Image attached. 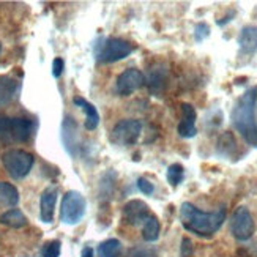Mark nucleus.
Wrapping results in <instances>:
<instances>
[{
    "mask_svg": "<svg viewBox=\"0 0 257 257\" xmlns=\"http://www.w3.org/2000/svg\"><path fill=\"white\" fill-rule=\"evenodd\" d=\"M160 232H161V226L160 221L155 215H150L145 222L142 224V237L145 241H156L160 238Z\"/></svg>",
    "mask_w": 257,
    "mask_h": 257,
    "instance_id": "nucleus-19",
    "label": "nucleus"
},
{
    "mask_svg": "<svg viewBox=\"0 0 257 257\" xmlns=\"http://www.w3.org/2000/svg\"><path fill=\"white\" fill-rule=\"evenodd\" d=\"M150 208L149 205L142 202L139 199H133L123 207V218L128 221V224L131 226H139L144 224L145 219L150 216Z\"/></svg>",
    "mask_w": 257,
    "mask_h": 257,
    "instance_id": "nucleus-10",
    "label": "nucleus"
},
{
    "mask_svg": "<svg viewBox=\"0 0 257 257\" xmlns=\"http://www.w3.org/2000/svg\"><path fill=\"white\" fill-rule=\"evenodd\" d=\"M0 52H2V44H0Z\"/></svg>",
    "mask_w": 257,
    "mask_h": 257,
    "instance_id": "nucleus-30",
    "label": "nucleus"
},
{
    "mask_svg": "<svg viewBox=\"0 0 257 257\" xmlns=\"http://www.w3.org/2000/svg\"><path fill=\"white\" fill-rule=\"evenodd\" d=\"M60 241L59 240H52L48 241L41 249V255L43 257H59L60 255Z\"/></svg>",
    "mask_w": 257,
    "mask_h": 257,
    "instance_id": "nucleus-23",
    "label": "nucleus"
},
{
    "mask_svg": "<svg viewBox=\"0 0 257 257\" xmlns=\"http://www.w3.org/2000/svg\"><path fill=\"white\" fill-rule=\"evenodd\" d=\"M134 51V44L121 38L99 40L95 48V59L99 63H114L126 59Z\"/></svg>",
    "mask_w": 257,
    "mask_h": 257,
    "instance_id": "nucleus-3",
    "label": "nucleus"
},
{
    "mask_svg": "<svg viewBox=\"0 0 257 257\" xmlns=\"http://www.w3.org/2000/svg\"><path fill=\"white\" fill-rule=\"evenodd\" d=\"M145 82H147L150 92L156 96H160L164 88L167 85V68L164 65H153L152 68L149 70V76L147 79H145Z\"/></svg>",
    "mask_w": 257,
    "mask_h": 257,
    "instance_id": "nucleus-13",
    "label": "nucleus"
},
{
    "mask_svg": "<svg viewBox=\"0 0 257 257\" xmlns=\"http://www.w3.org/2000/svg\"><path fill=\"white\" fill-rule=\"evenodd\" d=\"M81 257H93V249H92L90 246L84 248V249H82V254H81Z\"/></svg>",
    "mask_w": 257,
    "mask_h": 257,
    "instance_id": "nucleus-29",
    "label": "nucleus"
},
{
    "mask_svg": "<svg viewBox=\"0 0 257 257\" xmlns=\"http://www.w3.org/2000/svg\"><path fill=\"white\" fill-rule=\"evenodd\" d=\"M142 133V123L136 118H126L121 120L114 126L110 133V141L120 147H130L138 142Z\"/></svg>",
    "mask_w": 257,
    "mask_h": 257,
    "instance_id": "nucleus-7",
    "label": "nucleus"
},
{
    "mask_svg": "<svg viewBox=\"0 0 257 257\" xmlns=\"http://www.w3.org/2000/svg\"><path fill=\"white\" fill-rule=\"evenodd\" d=\"M238 46L243 54L257 52V26H244L238 35Z\"/></svg>",
    "mask_w": 257,
    "mask_h": 257,
    "instance_id": "nucleus-14",
    "label": "nucleus"
},
{
    "mask_svg": "<svg viewBox=\"0 0 257 257\" xmlns=\"http://www.w3.org/2000/svg\"><path fill=\"white\" fill-rule=\"evenodd\" d=\"M208 37H210V26L205 24V22H199L194 29V40L197 43H202Z\"/></svg>",
    "mask_w": 257,
    "mask_h": 257,
    "instance_id": "nucleus-24",
    "label": "nucleus"
},
{
    "mask_svg": "<svg viewBox=\"0 0 257 257\" xmlns=\"http://www.w3.org/2000/svg\"><path fill=\"white\" fill-rule=\"evenodd\" d=\"M32 131H33V123L29 118L0 117V139L2 141L26 142L30 139Z\"/></svg>",
    "mask_w": 257,
    "mask_h": 257,
    "instance_id": "nucleus-6",
    "label": "nucleus"
},
{
    "mask_svg": "<svg viewBox=\"0 0 257 257\" xmlns=\"http://www.w3.org/2000/svg\"><path fill=\"white\" fill-rule=\"evenodd\" d=\"M167 182L171 183V186H178L182 182H183V178H185V169H183V166L182 164H171L169 167H167Z\"/></svg>",
    "mask_w": 257,
    "mask_h": 257,
    "instance_id": "nucleus-21",
    "label": "nucleus"
},
{
    "mask_svg": "<svg viewBox=\"0 0 257 257\" xmlns=\"http://www.w3.org/2000/svg\"><path fill=\"white\" fill-rule=\"evenodd\" d=\"M121 252V243L117 238H109L103 243H99L96 249L98 257H118Z\"/></svg>",
    "mask_w": 257,
    "mask_h": 257,
    "instance_id": "nucleus-20",
    "label": "nucleus"
},
{
    "mask_svg": "<svg viewBox=\"0 0 257 257\" xmlns=\"http://www.w3.org/2000/svg\"><path fill=\"white\" fill-rule=\"evenodd\" d=\"M193 241L189 238H183L182 240V257H193Z\"/></svg>",
    "mask_w": 257,
    "mask_h": 257,
    "instance_id": "nucleus-28",
    "label": "nucleus"
},
{
    "mask_svg": "<svg viewBox=\"0 0 257 257\" xmlns=\"http://www.w3.org/2000/svg\"><path fill=\"white\" fill-rule=\"evenodd\" d=\"M235 150H237V142H235V139H233L232 134L230 133L222 134L219 142H218V152L224 156H230L232 152H235Z\"/></svg>",
    "mask_w": 257,
    "mask_h": 257,
    "instance_id": "nucleus-22",
    "label": "nucleus"
},
{
    "mask_svg": "<svg viewBox=\"0 0 257 257\" xmlns=\"http://www.w3.org/2000/svg\"><path fill=\"white\" fill-rule=\"evenodd\" d=\"M73 101H74L76 106H81L82 110L85 112V123H84L85 130H88V131L96 130V126L99 125V114H98L96 107L92 103H88L87 99L81 98V96H76Z\"/></svg>",
    "mask_w": 257,
    "mask_h": 257,
    "instance_id": "nucleus-15",
    "label": "nucleus"
},
{
    "mask_svg": "<svg viewBox=\"0 0 257 257\" xmlns=\"http://www.w3.org/2000/svg\"><path fill=\"white\" fill-rule=\"evenodd\" d=\"M63 68H65V62H63V59H60V57L54 59V62H52V76L55 77V79H59V77L62 76Z\"/></svg>",
    "mask_w": 257,
    "mask_h": 257,
    "instance_id": "nucleus-27",
    "label": "nucleus"
},
{
    "mask_svg": "<svg viewBox=\"0 0 257 257\" xmlns=\"http://www.w3.org/2000/svg\"><path fill=\"white\" fill-rule=\"evenodd\" d=\"M144 84H145V76L136 68H128L117 77L115 87H117L118 95L128 96L136 90H139L141 87H144Z\"/></svg>",
    "mask_w": 257,
    "mask_h": 257,
    "instance_id": "nucleus-9",
    "label": "nucleus"
},
{
    "mask_svg": "<svg viewBox=\"0 0 257 257\" xmlns=\"http://www.w3.org/2000/svg\"><path fill=\"white\" fill-rule=\"evenodd\" d=\"M232 235L240 241H246L254 233V219L246 207H238L232 215L230 221Z\"/></svg>",
    "mask_w": 257,
    "mask_h": 257,
    "instance_id": "nucleus-8",
    "label": "nucleus"
},
{
    "mask_svg": "<svg viewBox=\"0 0 257 257\" xmlns=\"http://www.w3.org/2000/svg\"><path fill=\"white\" fill-rule=\"evenodd\" d=\"M18 88H19L18 81L11 79L8 76L0 77V106L8 104L11 99L16 96Z\"/></svg>",
    "mask_w": 257,
    "mask_h": 257,
    "instance_id": "nucleus-16",
    "label": "nucleus"
},
{
    "mask_svg": "<svg viewBox=\"0 0 257 257\" xmlns=\"http://www.w3.org/2000/svg\"><path fill=\"white\" fill-rule=\"evenodd\" d=\"M138 188H139V191H141L142 194H147V196L153 194V191H155L153 183H152L150 180H147L145 177H141L139 180H138Z\"/></svg>",
    "mask_w": 257,
    "mask_h": 257,
    "instance_id": "nucleus-26",
    "label": "nucleus"
},
{
    "mask_svg": "<svg viewBox=\"0 0 257 257\" xmlns=\"http://www.w3.org/2000/svg\"><path fill=\"white\" fill-rule=\"evenodd\" d=\"M55 204H57V188L49 186L44 189L40 197V218L46 224H51L54 221Z\"/></svg>",
    "mask_w": 257,
    "mask_h": 257,
    "instance_id": "nucleus-12",
    "label": "nucleus"
},
{
    "mask_svg": "<svg viewBox=\"0 0 257 257\" xmlns=\"http://www.w3.org/2000/svg\"><path fill=\"white\" fill-rule=\"evenodd\" d=\"M19 202V193L16 186L7 182H0V205L15 207Z\"/></svg>",
    "mask_w": 257,
    "mask_h": 257,
    "instance_id": "nucleus-18",
    "label": "nucleus"
},
{
    "mask_svg": "<svg viewBox=\"0 0 257 257\" xmlns=\"http://www.w3.org/2000/svg\"><path fill=\"white\" fill-rule=\"evenodd\" d=\"M180 221L186 230L199 237L210 238L226 221V208L219 207L215 211H202L191 202H183L180 207Z\"/></svg>",
    "mask_w": 257,
    "mask_h": 257,
    "instance_id": "nucleus-1",
    "label": "nucleus"
},
{
    "mask_svg": "<svg viewBox=\"0 0 257 257\" xmlns=\"http://www.w3.org/2000/svg\"><path fill=\"white\" fill-rule=\"evenodd\" d=\"M255 104H257V85L249 87L238 99L232 109L230 120L241 138L252 147H257V120H255Z\"/></svg>",
    "mask_w": 257,
    "mask_h": 257,
    "instance_id": "nucleus-2",
    "label": "nucleus"
},
{
    "mask_svg": "<svg viewBox=\"0 0 257 257\" xmlns=\"http://www.w3.org/2000/svg\"><path fill=\"white\" fill-rule=\"evenodd\" d=\"M0 222H2L4 226H8V227H13V229H21L27 226V218L26 215L22 213L21 210L18 208H11L8 211H5V213L0 215Z\"/></svg>",
    "mask_w": 257,
    "mask_h": 257,
    "instance_id": "nucleus-17",
    "label": "nucleus"
},
{
    "mask_svg": "<svg viewBox=\"0 0 257 257\" xmlns=\"http://www.w3.org/2000/svg\"><path fill=\"white\" fill-rule=\"evenodd\" d=\"M128 257H158V254H156V251L153 248L138 246V248L130 249Z\"/></svg>",
    "mask_w": 257,
    "mask_h": 257,
    "instance_id": "nucleus-25",
    "label": "nucleus"
},
{
    "mask_svg": "<svg viewBox=\"0 0 257 257\" xmlns=\"http://www.w3.org/2000/svg\"><path fill=\"white\" fill-rule=\"evenodd\" d=\"M182 120L180 123H178V134H180L182 138L185 139H191L197 134V128H196V118H197V114H196V109L193 104L189 103H183L182 104Z\"/></svg>",
    "mask_w": 257,
    "mask_h": 257,
    "instance_id": "nucleus-11",
    "label": "nucleus"
},
{
    "mask_svg": "<svg viewBox=\"0 0 257 257\" xmlns=\"http://www.w3.org/2000/svg\"><path fill=\"white\" fill-rule=\"evenodd\" d=\"M2 163H4L5 171L8 172V175L11 178L21 180V178L29 175V172L32 171V166L35 163V158H33L32 153H29L26 150L11 149L4 153Z\"/></svg>",
    "mask_w": 257,
    "mask_h": 257,
    "instance_id": "nucleus-4",
    "label": "nucleus"
},
{
    "mask_svg": "<svg viewBox=\"0 0 257 257\" xmlns=\"http://www.w3.org/2000/svg\"><path fill=\"white\" fill-rule=\"evenodd\" d=\"M85 208H87L85 197L79 191H74V189L66 191L60 205V219L65 224L74 226L84 218Z\"/></svg>",
    "mask_w": 257,
    "mask_h": 257,
    "instance_id": "nucleus-5",
    "label": "nucleus"
}]
</instances>
